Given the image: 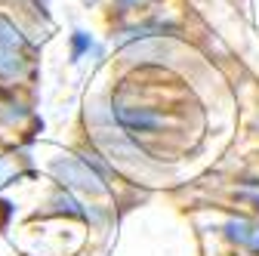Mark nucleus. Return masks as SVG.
<instances>
[{
	"label": "nucleus",
	"mask_w": 259,
	"mask_h": 256,
	"mask_svg": "<svg viewBox=\"0 0 259 256\" xmlns=\"http://www.w3.org/2000/svg\"><path fill=\"white\" fill-rule=\"evenodd\" d=\"M50 170L59 179V185L68 191L74 188V191H83V195H105L102 167L93 164L90 157H56Z\"/></svg>",
	"instance_id": "f257e3e1"
},
{
	"label": "nucleus",
	"mask_w": 259,
	"mask_h": 256,
	"mask_svg": "<svg viewBox=\"0 0 259 256\" xmlns=\"http://www.w3.org/2000/svg\"><path fill=\"white\" fill-rule=\"evenodd\" d=\"M111 114H114V120L123 126V130L133 133V136H139V133H154V130H160V126L167 123V117L160 114L157 108L139 105V102H126V99H114V102H111Z\"/></svg>",
	"instance_id": "f03ea898"
},
{
	"label": "nucleus",
	"mask_w": 259,
	"mask_h": 256,
	"mask_svg": "<svg viewBox=\"0 0 259 256\" xmlns=\"http://www.w3.org/2000/svg\"><path fill=\"white\" fill-rule=\"evenodd\" d=\"M28 74V56L0 47V87H16Z\"/></svg>",
	"instance_id": "7ed1b4c3"
},
{
	"label": "nucleus",
	"mask_w": 259,
	"mask_h": 256,
	"mask_svg": "<svg viewBox=\"0 0 259 256\" xmlns=\"http://www.w3.org/2000/svg\"><path fill=\"white\" fill-rule=\"evenodd\" d=\"M225 238L235 241L238 247L259 253V222L256 219H232L225 222Z\"/></svg>",
	"instance_id": "20e7f679"
},
{
	"label": "nucleus",
	"mask_w": 259,
	"mask_h": 256,
	"mask_svg": "<svg viewBox=\"0 0 259 256\" xmlns=\"http://www.w3.org/2000/svg\"><path fill=\"white\" fill-rule=\"evenodd\" d=\"M50 207H53V213H59V216H80V219H90V213L83 210V204L71 195L68 188H62V185L50 195Z\"/></svg>",
	"instance_id": "39448f33"
},
{
	"label": "nucleus",
	"mask_w": 259,
	"mask_h": 256,
	"mask_svg": "<svg viewBox=\"0 0 259 256\" xmlns=\"http://www.w3.org/2000/svg\"><path fill=\"white\" fill-rule=\"evenodd\" d=\"M0 47H7V50H19V53L31 50V40L22 34V28H16L7 16H0Z\"/></svg>",
	"instance_id": "423d86ee"
},
{
	"label": "nucleus",
	"mask_w": 259,
	"mask_h": 256,
	"mask_svg": "<svg viewBox=\"0 0 259 256\" xmlns=\"http://www.w3.org/2000/svg\"><path fill=\"white\" fill-rule=\"evenodd\" d=\"M90 50H93V37L87 31H74L71 34V62H80Z\"/></svg>",
	"instance_id": "0eeeda50"
},
{
	"label": "nucleus",
	"mask_w": 259,
	"mask_h": 256,
	"mask_svg": "<svg viewBox=\"0 0 259 256\" xmlns=\"http://www.w3.org/2000/svg\"><path fill=\"white\" fill-rule=\"evenodd\" d=\"M148 0H114V7L120 10V13H130V10H139V7H145Z\"/></svg>",
	"instance_id": "6e6552de"
},
{
	"label": "nucleus",
	"mask_w": 259,
	"mask_h": 256,
	"mask_svg": "<svg viewBox=\"0 0 259 256\" xmlns=\"http://www.w3.org/2000/svg\"><path fill=\"white\" fill-rule=\"evenodd\" d=\"M241 198H247V201L259 210V191H256V188H253V191H250V188H247V191H241Z\"/></svg>",
	"instance_id": "1a4fd4ad"
}]
</instances>
